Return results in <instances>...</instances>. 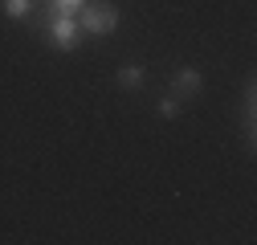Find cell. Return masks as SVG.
Segmentation results:
<instances>
[{
  "label": "cell",
  "instance_id": "3957f363",
  "mask_svg": "<svg viewBox=\"0 0 257 245\" xmlns=\"http://www.w3.org/2000/svg\"><path fill=\"white\" fill-rule=\"evenodd\" d=\"M172 82H176V94H180V98H196L200 90H204V78H200L196 66H180V70L172 74Z\"/></svg>",
  "mask_w": 257,
  "mask_h": 245
},
{
  "label": "cell",
  "instance_id": "52a82bcc",
  "mask_svg": "<svg viewBox=\"0 0 257 245\" xmlns=\"http://www.w3.org/2000/svg\"><path fill=\"white\" fill-rule=\"evenodd\" d=\"M159 114H164V118H176V114H180V98H159Z\"/></svg>",
  "mask_w": 257,
  "mask_h": 245
},
{
  "label": "cell",
  "instance_id": "7a4b0ae2",
  "mask_svg": "<svg viewBox=\"0 0 257 245\" xmlns=\"http://www.w3.org/2000/svg\"><path fill=\"white\" fill-rule=\"evenodd\" d=\"M49 37H53V45H57L61 53L78 49V37H82L78 17H70V13H53V17H49Z\"/></svg>",
  "mask_w": 257,
  "mask_h": 245
},
{
  "label": "cell",
  "instance_id": "5b68a950",
  "mask_svg": "<svg viewBox=\"0 0 257 245\" xmlns=\"http://www.w3.org/2000/svg\"><path fill=\"white\" fill-rule=\"evenodd\" d=\"M29 9H33V0H5V13H9V17H17V21H21V17H29Z\"/></svg>",
  "mask_w": 257,
  "mask_h": 245
},
{
  "label": "cell",
  "instance_id": "6da1fadb",
  "mask_svg": "<svg viewBox=\"0 0 257 245\" xmlns=\"http://www.w3.org/2000/svg\"><path fill=\"white\" fill-rule=\"evenodd\" d=\"M74 17H78V25L86 29V33H114L118 29V9L110 5V0L106 5H82Z\"/></svg>",
  "mask_w": 257,
  "mask_h": 245
},
{
  "label": "cell",
  "instance_id": "8992f818",
  "mask_svg": "<svg viewBox=\"0 0 257 245\" xmlns=\"http://www.w3.org/2000/svg\"><path fill=\"white\" fill-rule=\"evenodd\" d=\"M82 5H86V0H53V9H49V17H53V13H70V17H74V13L82 9Z\"/></svg>",
  "mask_w": 257,
  "mask_h": 245
},
{
  "label": "cell",
  "instance_id": "277c9868",
  "mask_svg": "<svg viewBox=\"0 0 257 245\" xmlns=\"http://www.w3.org/2000/svg\"><path fill=\"white\" fill-rule=\"evenodd\" d=\"M118 86L122 90H139L143 86V66H122L118 70Z\"/></svg>",
  "mask_w": 257,
  "mask_h": 245
}]
</instances>
